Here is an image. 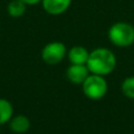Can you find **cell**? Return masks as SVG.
I'll return each instance as SVG.
<instances>
[{
    "label": "cell",
    "mask_w": 134,
    "mask_h": 134,
    "mask_svg": "<svg viewBox=\"0 0 134 134\" xmlns=\"http://www.w3.org/2000/svg\"><path fill=\"white\" fill-rule=\"evenodd\" d=\"M86 66L88 67L91 73L104 76L114 71L116 66V58L112 51L100 47L90 52Z\"/></svg>",
    "instance_id": "obj_1"
},
{
    "label": "cell",
    "mask_w": 134,
    "mask_h": 134,
    "mask_svg": "<svg viewBox=\"0 0 134 134\" xmlns=\"http://www.w3.org/2000/svg\"><path fill=\"white\" fill-rule=\"evenodd\" d=\"M67 57L71 64L86 65L88 57H90V52L82 46H74L67 52Z\"/></svg>",
    "instance_id": "obj_7"
},
{
    "label": "cell",
    "mask_w": 134,
    "mask_h": 134,
    "mask_svg": "<svg viewBox=\"0 0 134 134\" xmlns=\"http://www.w3.org/2000/svg\"><path fill=\"white\" fill-rule=\"evenodd\" d=\"M13 116V106L6 99H0V125L9 122Z\"/></svg>",
    "instance_id": "obj_9"
},
{
    "label": "cell",
    "mask_w": 134,
    "mask_h": 134,
    "mask_svg": "<svg viewBox=\"0 0 134 134\" xmlns=\"http://www.w3.org/2000/svg\"><path fill=\"white\" fill-rule=\"evenodd\" d=\"M72 0H41L42 8L51 15L63 14L71 6Z\"/></svg>",
    "instance_id": "obj_6"
},
{
    "label": "cell",
    "mask_w": 134,
    "mask_h": 134,
    "mask_svg": "<svg viewBox=\"0 0 134 134\" xmlns=\"http://www.w3.org/2000/svg\"><path fill=\"white\" fill-rule=\"evenodd\" d=\"M26 5H35L38 2H41V0H23Z\"/></svg>",
    "instance_id": "obj_12"
},
{
    "label": "cell",
    "mask_w": 134,
    "mask_h": 134,
    "mask_svg": "<svg viewBox=\"0 0 134 134\" xmlns=\"http://www.w3.org/2000/svg\"><path fill=\"white\" fill-rule=\"evenodd\" d=\"M67 79L72 83L75 85H82V82L86 80L90 75V69L86 65H76V64H71V66L67 68L66 72Z\"/></svg>",
    "instance_id": "obj_5"
},
{
    "label": "cell",
    "mask_w": 134,
    "mask_h": 134,
    "mask_svg": "<svg viewBox=\"0 0 134 134\" xmlns=\"http://www.w3.org/2000/svg\"><path fill=\"white\" fill-rule=\"evenodd\" d=\"M108 86L107 81L104 79L102 75L98 74H91L86 78V80L82 82V91L83 94L92 100H99L106 95Z\"/></svg>",
    "instance_id": "obj_3"
},
{
    "label": "cell",
    "mask_w": 134,
    "mask_h": 134,
    "mask_svg": "<svg viewBox=\"0 0 134 134\" xmlns=\"http://www.w3.org/2000/svg\"><path fill=\"white\" fill-rule=\"evenodd\" d=\"M26 6L27 5L23 0H12L7 5V13L12 18H19V16L24 15V13L26 12Z\"/></svg>",
    "instance_id": "obj_10"
},
{
    "label": "cell",
    "mask_w": 134,
    "mask_h": 134,
    "mask_svg": "<svg viewBox=\"0 0 134 134\" xmlns=\"http://www.w3.org/2000/svg\"><path fill=\"white\" fill-rule=\"evenodd\" d=\"M121 91L124 95L130 99H134V76H128L121 83Z\"/></svg>",
    "instance_id": "obj_11"
},
{
    "label": "cell",
    "mask_w": 134,
    "mask_h": 134,
    "mask_svg": "<svg viewBox=\"0 0 134 134\" xmlns=\"http://www.w3.org/2000/svg\"><path fill=\"white\" fill-rule=\"evenodd\" d=\"M108 38L118 47H128L134 44V27L131 24L119 21L109 27Z\"/></svg>",
    "instance_id": "obj_2"
},
{
    "label": "cell",
    "mask_w": 134,
    "mask_h": 134,
    "mask_svg": "<svg viewBox=\"0 0 134 134\" xmlns=\"http://www.w3.org/2000/svg\"><path fill=\"white\" fill-rule=\"evenodd\" d=\"M67 54L66 46L60 41H52L47 44L41 51V59L48 65L61 63Z\"/></svg>",
    "instance_id": "obj_4"
},
{
    "label": "cell",
    "mask_w": 134,
    "mask_h": 134,
    "mask_svg": "<svg viewBox=\"0 0 134 134\" xmlns=\"http://www.w3.org/2000/svg\"><path fill=\"white\" fill-rule=\"evenodd\" d=\"M31 127L30 119L24 114H19V115L12 116V119L9 120V128L12 132L23 134L26 133Z\"/></svg>",
    "instance_id": "obj_8"
}]
</instances>
